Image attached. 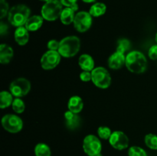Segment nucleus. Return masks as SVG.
<instances>
[{
    "label": "nucleus",
    "instance_id": "nucleus-1",
    "mask_svg": "<svg viewBox=\"0 0 157 156\" xmlns=\"http://www.w3.org/2000/svg\"><path fill=\"white\" fill-rule=\"evenodd\" d=\"M125 65L132 73H142L147 70V58L141 52L137 50L131 51L126 57Z\"/></svg>",
    "mask_w": 157,
    "mask_h": 156
},
{
    "label": "nucleus",
    "instance_id": "nucleus-2",
    "mask_svg": "<svg viewBox=\"0 0 157 156\" xmlns=\"http://www.w3.org/2000/svg\"><path fill=\"white\" fill-rule=\"evenodd\" d=\"M31 11L25 5H17L9 10L8 15L9 21L15 27H21L27 22Z\"/></svg>",
    "mask_w": 157,
    "mask_h": 156
},
{
    "label": "nucleus",
    "instance_id": "nucleus-3",
    "mask_svg": "<svg viewBox=\"0 0 157 156\" xmlns=\"http://www.w3.org/2000/svg\"><path fill=\"white\" fill-rule=\"evenodd\" d=\"M58 51L64 58H71L75 56L81 48V41L76 36L66 37L60 41Z\"/></svg>",
    "mask_w": 157,
    "mask_h": 156
},
{
    "label": "nucleus",
    "instance_id": "nucleus-4",
    "mask_svg": "<svg viewBox=\"0 0 157 156\" xmlns=\"http://www.w3.org/2000/svg\"><path fill=\"white\" fill-rule=\"evenodd\" d=\"M62 4L58 0L48 2L41 8V16L47 21H55L61 16Z\"/></svg>",
    "mask_w": 157,
    "mask_h": 156
},
{
    "label": "nucleus",
    "instance_id": "nucleus-5",
    "mask_svg": "<svg viewBox=\"0 0 157 156\" xmlns=\"http://www.w3.org/2000/svg\"><path fill=\"white\" fill-rule=\"evenodd\" d=\"M91 80L96 87L106 89L111 84V76L104 67H97L91 72Z\"/></svg>",
    "mask_w": 157,
    "mask_h": 156
},
{
    "label": "nucleus",
    "instance_id": "nucleus-6",
    "mask_svg": "<svg viewBox=\"0 0 157 156\" xmlns=\"http://www.w3.org/2000/svg\"><path fill=\"white\" fill-rule=\"evenodd\" d=\"M9 90L11 93L15 97H22L30 91L31 84L25 78H18L11 83Z\"/></svg>",
    "mask_w": 157,
    "mask_h": 156
},
{
    "label": "nucleus",
    "instance_id": "nucleus-7",
    "mask_svg": "<svg viewBox=\"0 0 157 156\" xmlns=\"http://www.w3.org/2000/svg\"><path fill=\"white\" fill-rule=\"evenodd\" d=\"M83 148L88 156H95L101 151L102 145L100 139L94 135L86 136L83 142Z\"/></svg>",
    "mask_w": 157,
    "mask_h": 156
},
{
    "label": "nucleus",
    "instance_id": "nucleus-8",
    "mask_svg": "<svg viewBox=\"0 0 157 156\" xmlns=\"http://www.w3.org/2000/svg\"><path fill=\"white\" fill-rule=\"evenodd\" d=\"M2 125L7 132L11 133H17L22 128V120L15 115H6L2 119Z\"/></svg>",
    "mask_w": 157,
    "mask_h": 156
},
{
    "label": "nucleus",
    "instance_id": "nucleus-9",
    "mask_svg": "<svg viewBox=\"0 0 157 156\" xmlns=\"http://www.w3.org/2000/svg\"><path fill=\"white\" fill-rule=\"evenodd\" d=\"M92 15L89 12H80L75 15L74 25L79 32H84L88 30L92 24Z\"/></svg>",
    "mask_w": 157,
    "mask_h": 156
},
{
    "label": "nucleus",
    "instance_id": "nucleus-10",
    "mask_svg": "<svg viewBox=\"0 0 157 156\" xmlns=\"http://www.w3.org/2000/svg\"><path fill=\"white\" fill-rule=\"evenodd\" d=\"M61 61V54L57 50H51L44 54L41 59V65L44 70H52L58 65Z\"/></svg>",
    "mask_w": 157,
    "mask_h": 156
},
{
    "label": "nucleus",
    "instance_id": "nucleus-11",
    "mask_svg": "<svg viewBox=\"0 0 157 156\" xmlns=\"http://www.w3.org/2000/svg\"><path fill=\"white\" fill-rule=\"evenodd\" d=\"M110 144L117 150L125 149L129 145V139L127 135L121 131H115L112 132L110 139Z\"/></svg>",
    "mask_w": 157,
    "mask_h": 156
},
{
    "label": "nucleus",
    "instance_id": "nucleus-12",
    "mask_svg": "<svg viewBox=\"0 0 157 156\" xmlns=\"http://www.w3.org/2000/svg\"><path fill=\"white\" fill-rule=\"evenodd\" d=\"M126 58L124 57V54L121 52L116 51L113 53L108 59L109 67L113 70L119 69L125 64Z\"/></svg>",
    "mask_w": 157,
    "mask_h": 156
},
{
    "label": "nucleus",
    "instance_id": "nucleus-13",
    "mask_svg": "<svg viewBox=\"0 0 157 156\" xmlns=\"http://www.w3.org/2000/svg\"><path fill=\"white\" fill-rule=\"evenodd\" d=\"M66 126L69 129H75L78 128L81 123V118L77 115V113H72L71 111H67L64 113Z\"/></svg>",
    "mask_w": 157,
    "mask_h": 156
},
{
    "label": "nucleus",
    "instance_id": "nucleus-14",
    "mask_svg": "<svg viewBox=\"0 0 157 156\" xmlns=\"http://www.w3.org/2000/svg\"><path fill=\"white\" fill-rule=\"evenodd\" d=\"M80 67L84 71H92L94 67V61L93 58L89 54H82L78 60Z\"/></svg>",
    "mask_w": 157,
    "mask_h": 156
},
{
    "label": "nucleus",
    "instance_id": "nucleus-15",
    "mask_svg": "<svg viewBox=\"0 0 157 156\" xmlns=\"http://www.w3.org/2000/svg\"><path fill=\"white\" fill-rule=\"evenodd\" d=\"M15 39L19 45L26 44L29 39V30L23 26L18 27L15 32Z\"/></svg>",
    "mask_w": 157,
    "mask_h": 156
},
{
    "label": "nucleus",
    "instance_id": "nucleus-16",
    "mask_svg": "<svg viewBox=\"0 0 157 156\" xmlns=\"http://www.w3.org/2000/svg\"><path fill=\"white\" fill-rule=\"evenodd\" d=\"M13 57V50L10 46L2 44L0 45V63L8 64Z\"/></svg>",
    "mask_w": 157,
    "mask_h": 156
},
{
    "label": "nucleus",
    "instance_id": "nucleus-17",
    "mask_svg": "<svg viewBox=\"0 0 157 156\" xmlns=\"http://www.w3.org/2000/svg\"><path fill=\"white\" fill-rule=\"evenodd\" d=\"M43 24V17L39 15H33L28 19L27 22L25 23V28L29 31L35 32L38 30L41 27Z\"/></svg>",
    "mask_w": 157,
    "mask_h": 156
},
{
    "label": "nucleus",
    "instance_id": "nucleus-18",
    "mask_svg": "<svg viewBox=\"0 0 157 156\" xmlns=\"http://www.w3.org/2000/svg\"><path fill=\"white\" fill-rule=\"evenodd\" d=\"M67 106H68L70 111L78 114V113H79L82 110L83 107H84L82 99L78 96H71L68 101Z\"/></svg>",
    "mask_w": 157,
    "mask_h": 156
},
{
    "label": "nucleus",
    "instance_id": "nucleus-19",
    "mask_svg": "<svg viewBox=\"0 0 157 156\" xmlns=\"http://www.w3.org/2000/svg\"><path fill=\"white\" fill-rule=\"evenodd\" d=\"M75 11L71 7H66L62 10L60 18L64 24H70L75 20Z\"/></svg>",
    "mask_w": 157,
    "mask_h": 156
},
{
    "label": "nucleus",
    "instance_id": "nucleus-20",
    "mask_svg": "<svg viewBox=\"0 0 157 156\" xmlns=\"http://www.w3.org/2000/svg\"><path fill=\"white\" fill-rule=\"evenodd\" d=\"M107 10V6L105 4L101 2H98L94 4L90 7L89 13L94 17H99L104 15Z\"/></svg>",
    "mask_w": 157,
    "mask_h": 156
},
{
    "label": "nucleus",
    "instance_id": "nucleus-21",
    "mask_svg": "<svg viewBox=\"0 0 157 156\" xmlns=\"http://www.w3.org/2000/svg\"><path fill=\"white\" fill-rule=\"evenodd\" d=\"M12 93L7 91H2L0 93V107L1 109L9 107L11 104H12Z\"/></svg>",
    "mask_w": 157,
    "mask_h": 156
},
{
    "label": "nucleus",
    "instance_id": "nucleus-22",
    "mask_svg": "<svg viewBox=\"0 0 157 156\" xmlns=\"http://www.w3.org/2000/svg\"><path fill=\"white\" fill-rule=\"evenodd\" d=\"M35 156H51L52 152L48 145L44 143H39L35 148Z\"/></svg>",
    "mask_w": 157,
    "mask_h": 156
},
{
    "label": "nucleus",
    "instance_id": "nucleus-23",
    "mask_svg": "<svg viewBox=\"0 0 157 156\" xmlns=\"http://www.w3.org/2000/svg\"><path fill=\"white\" fill-rule=\"evenodd\" d=\"M145 144L148 148L157 150V136L154 134H148L145 136Z\"/></svg>",
    "mask_w": 157,
    "mask_h": 156
},
{
    "label": "nucleus",
    "instance_id": "nucleus-24",
    "mask_svg": "<svg viewBox=\"0 0 157 156\" xmlns=\"http://www.w3.org/2000/svg\"><path fill=\"white\" fill-rule=\"evenodd\" d=\"M118 45H117V51L121 52V53L124 54L126 51H127L128 50H130V47H131V44L129 40L125 39V38H123L118 41Z\"/></svg>",
    "mask_w": 157,
    "mask_h": 156
},
{
    "label": "nucleus",
    "instance_id": "nucleus-25",
    "mask_svg": "<svg viewBox=\"0 0 157 156\" xmlns=\"http://www.w3.org/2000/svg\"><path fill=\"white\" fill-rule=\"evenodd\" d=\"M12 108L15 113H21L24 112L25 109V105L21 99L16 98L14 99L13 102H12Z\"/></svg>",
    "mask_w": 157,
    "mask_h": 156
},
{
    "label": "nucleus",
    "instance_id": "nucleus-26",
    "mask_svg": "<svg viewBox=\"0 0 157 156\" xmlns=\"http://www.w3.org/2000/svg\"><path fill=\"white\" fill-rule=\"evenodd\" d=\"M98 134L101 139H109L112 134V132L110 128L107 126H101L98 129Z\"/></svg>",
    "mask_w": 157,
    "mask_h": 156
},
{
    "label": "nucleus",
    "instance_id": "nucleus-27",
    "mask_svg": "<svg viewBox=\"0 0 157 156\" xmlns=\"http://www.w3.org/2000/svg\"><path fill=\"white\" fill-rule=\"evenodd\" d=\"M129 156H147L145 150L138 146L130 147L128 151Z\"/></svg>",
    "mask_w": 157,
    "mask_h": 156
},
{
    "label": "nucleus",
    "instance_id": "nucleus-28",
    "mask_svg": "<svg viewBox=\"0 0 157 156\" xmlns=\"http://www.w3.org/2000/svg\"><path fill=\"white\" fill-rule=\"evenodd\" d=\"M0 10H1V17L3 18L8 13L9 11V5L6 0H0Z\"/></svg>",
    "mask_w": 157,
    "mask_h": 156
},
{
    "label": "nucleus",
    "instance_id": "nucleus-29",
    "mask_svg": "<svg viewBox=\"0 0 157 156\" xmlns=\"http://www.w3.org/2000/svg\"><path fill=\"white\" fill-rule=\"evenodd\" d=\"M59 44L56 40H51L48 43V48L51 50H57L59 48Z\"/></svg>",
    "mask_w": 157,
    "mask_h": 156
},
{
    "label": "nucleus",
    "instance_id": "nucleus-30",
    "mask_svg": "<svg viewBox=\"0 0 157 156\" xmlns=\"http://www.w3.org/2000/svg\"><path fill=\"white\" fill-rule=\"evenodd\" d=\"M148 55L150 59L156 60L157 59V44L153 45L150 48L148 52Z\"/></svg>",
    "mask_w": 157,
    "mask_h": 156
},
{
    "label": "nucleus",
    "instance_id": "nucleus-31",
    "mask_svg": "<svg viewBox=\"0 0 157 156\" xmlns=\"http://www.w3.org/2000/svg\"><path fill=\"white\" fill-rule=\"evenodd\" d=\"M80 78L82 81L84 82H87V81H90L91 80V73H90L89 71H83L82 73L80 74Z\"/></svg>",
    "mask_w": 157,
    "mask_h": 156
},
{
    "label": "nucleus",
    "instance_id": "nucleus-32",
    "mask_svg": "<svg viewBox=\"0 0 157 156\" xmlns=\"http://www.w3.org/2000/svg\"><path fill=\"white\" fill-rule=\"evenodd\" d=\"M77 1L78 0H60L61 4L66 7H72L75 4H77Z\"/></svg>",
    "mask_w": 157,
    "mask_h": 156
},
{
    "label": "nucleus",
    "instance_id": "nucleus-33",
    "mask_svg": "<svg viewBox=\"0 0 157 156\" xmlns=\"http://www.w3.org/2000/svg\"><path fill=\"white\" fill-rule=\"evenodd\" d=\"M8 31V26L6 24H4V22H1L0 24V33H1L2 36L5 35L6 33H7Z\"/></svg>",
    "mask_w": 157,
    "mask_h": 156
},
{
    "label": "nucleus",
    "instance_id": "nucleus-34",
    "mask_svg": "<svg viewBox=\"0 0 157 156\" xmlns=\"http://www.w3.org/2000/svg\"><path fill=\"white\" fill-rule=\"evenodd\" d=\"M82 1H84V2H87V3H90V2H94L95 0H82Z\"/></svg>",
    "mask_w": 157,
    "mask_h": 156
},
{
    "label": "nucleus",
    "instance_id": "nucleus-35",
    "mask_svg": "<svg viewBox=\"0 0 157 156\" xmlns=\"http://www.w3.org/2000/svg\"><path fill=\"white\" fill-rule=\"evenodd\" d=\"M41 1H43V2H48L52 1V0H41Z\"/></svg>",
    "mask_w": 157,
    "mask_h": 156
},
{
    "label": "nucleus",
    "instance_id": "nucleus-36",
    "mask_svg": "<svg viewBox=\"0 0 157 156\" xmlns=\"http://www.w3.org/2000/svg\"><path fill=\"white\" fill-rule=\"evenodd\" d=\"M95 156H103V155H102V154H101V153H99V154H96V155H95Z\"/></svg>",
    "mask_w": 157,
    "mask_h": 156
},
{
    "label": "nucleus",
    "instance_id": "nucleus-37",
    "mask_svg": "<svg viewBox=\"0 0 157 156\" xmlns=\"http://www.w3.org/2000/svg\"><path fill=\"white\" fill-rule=\"evenodd\" d=\"M156 43H157V33H156Z\"/></svg>",
    "mask_w": 157,
    "mask_h": 156
}]
</instances>
